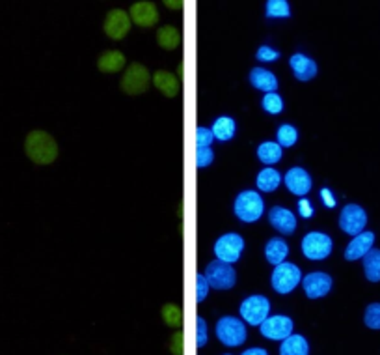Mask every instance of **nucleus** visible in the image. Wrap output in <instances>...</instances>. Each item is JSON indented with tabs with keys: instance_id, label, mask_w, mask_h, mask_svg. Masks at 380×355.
<instances>
[{
	"instance_id": "obj_8",
	"label": "nucleus",
	"mask_w": 380,
	"mask_h": 355,
	"mask_svg": "<svg viewBox=\"0 0 380 355\" xmlns=\"http://www.w3.org/2000/svg\"><path fill=\"white\" fill-rule=\"evenodd\" d=\"M270 303L265 296H250L241 303V316L250 325H261L268 318Z\"/></svg>"
},
{
	"instance_id": "obj_6",
	"label": "nucleus",
	"mask_w": 380,
	"mask_h": 355,
	"mask_svg": "<svg viewBox=\"0 0 380 355\" xmlns=\"http://www.w3.org/2000/svg\"><path fill=\"white\" fill-rule=\"evenodd\" d=\"M217 336L226 346H241L246 340V327L239 318L224 316L217 324Z\"/></svg>"
},
{
	"instance_id": "obj_29",
	"label": "nucleus",
	"mask_w": 380,
	"mask_h": 355,
	"mask_svg": "<svg viewBox=\"0 0 380 355\" xmlns=\"http://www.w3.org/2000/svg\"><path fill=\"white\" fill-rule=\"evenodd\" d=\"M161 316L164 320V324L170 325V327H177L183 322V311H181L179 305L175 303H166L162 305Z\"/></svg>"
},
{
	"instance_id": "obj_28",
	"label": "nucleus",
	"mask_w": 380,
	"mask_h": 355,
	"mask_svg": "<svg viewBox=\"0 0 380 355\" xmlns=\"http://www.w3.org/2000/svg\"><path fill=\"white\" fill-rule=\"evenodd\" d=\"M211 131L214 135V139L230 140L235 135V122L228 118V116H220L219 120H214V124H212Z\"/></svg>"
},
{
	"instance_id": "obj_25",
	"label": "nucleus",
	"mask_w": 380,
	"mask_h": 355,
	"mask_svg": "<svg viewBox=\"0 0 380 355\" xmlns=\"http://www.w3.org/2000/svg\"><path fill=\"white\" fill-rule=\"evenodd\" d=\"M363 273L371 282H380V251L379 249H371L366 256H363Z\"/></svg>"
},
{
	"instance_id": "obj_40",
	"label": "nucleus",
	"mask_w": 380,
	"mask_h": 355,
	"mask_svg": "<svg viewBox=\"0 0 380 355\" xmlns=\"http://www.w3.org/2000/svg\"><path fill=\"white\" fill-rule=\"evenodd\" d=\"M299 209H300V213H302V215H304V217H312L313 215L312 204L308 202V200H300Z\"/></svg>"
},
{
	"instance_id": "obj_5",
	"label": "nucleus",
	"mask_w": 380,
	"mask_h": 355,
	"mask_svg": "<svg viewBox=\"0 0 380 355\" xmlns=\"http://www.w3.org/2000/svg\"><path fill=\"white\" fill-rule=\"evenodd\" d=\"M270 280H272V288L276 292L289 294L302 282V273H300L299 266H294L291 262H283L274 267Z\"/></svg>"
},
{
	"instance_id": "obj_13",
	"label": "nucleus",
	"mask_w": 380,
	"mask_h": 355,
	"mask_svg": "<svg viewBox=\"0 0 380 355\" xmlns=\"http://www.w3.org/2000/svg\"><path fill=\"white\" fill-rule=\"evenodd\" d=\"M302 286H304L306 296L310 299L324 298L332 290V277L321 271L310 273L302 279Z\"/></svg>"
},
{
	"instance_id": "obj_41",
	"label": "nucleus",
	"mask_w": 380,
	"mask_h": 355,
	"mask_svg": "<svg viewBox=\"0 0 380 355\" xmlns=\"http://www.w3.org/2000/svg\"><path fill=\"white\" fill-rule=\"evenodd\" d=\"M321 197H323L324 202L328 204V208H334V204H336V200L332 198L330 189H323V191H321Z\"/></svg>"
},
{
	"instance_id": "obj_43",
	"label": "nucleus",
	"mask_w": 380,
	"mask_h": 355,
	"mask_svg": "<svg viewBox=\"0 0 380 355\" xmlns=\"http://www.w3.org/2000/svg\"><path fill=\"white\" fill-rule=\"evenodd\" d=\"M166 6L172 8V10H175V8H181V2H172V0H168V2H166Z\"/></svg>"
},
{
	"instance_id": "obj_11",
	"label": "nucleus",
	"mask_w": 380,
	"mask_h": 355,
	"mask_svg": "<svg viewBox=\"0 0 380 355\" xmlns=\"http://www.w3.org/2000/svg\"><path fill=\"white\" fill-rule=\"evenodd\" d=\"M103 30L110 39H123L129 30H131V17L129 13L123 12V10H112V12L106 13L105 25H103Z\"/></svg>"
},
{
	"instance_id": "obj_34",
	"label": "nucleus",
	"mask_w": 380,
	"mask_h": 355,
	"mask_svg": "<svg viewBox=\"0 0 380 355\" xmlns=\"http://www.w3.org/2000/svg\"><path fill=\"white\" fill-rule=\"evenodd\" d=\"M212 159H214V153H212L211 146H198L196 150V163L198 166H209L212 163Z\"/></svg>"
},
{
	"instance_id": "obj_30",
	"label": "nucleus",
	"mask_w": 380,
	"mask_h": 355,
	"mask_svg": "<svg viewBox=\"0 0 380 355\" xmlns=\"http://www.w3.org/2000/svg\"><path fill=\"white\" fill-rule=\"evenodd\" d=\"M265 15H267L268 19H272V17H289L291 15L289 2L287 0H268Z\"/></svg>"
},
{
	"instance_id": "obj_33",
	"label": "nucleus",
	"mask_w": 380,
	"mask_h": 355,
	"mask_svg": "<svg viewBox=\"0 0 380 355\" xmlns=\"http://www.w3.org/2000/svg\"><path fill=\"white\" fill-rule=\"evenodd\" d=\"M363 322L369 329H380V303H371L366 309V316Z\"/></svg>"
},
{
	"instance_id": "obj_18",
	"label": "nucleus",
	"mask_w": 380,
	"mask_h": 355,
	"mask_svg": "<svg viewBox=\"0 0 380 355\" xmlns=\"http://www.w3.org/2000/svg\"><path fill=\"white\" fill-rule=\"evenodd\" d=\"M289 64H291V70H293L294 77L299 81H312L313 77L317 75V64L313 62L312 58L300 55V52L293 55Z\"/></svg>"
},
{
	"instance_id": "obj_36",
	"label": "nucleus",
	"mask_w": 380,
	"mask_h": 355,
	"mask_svg": "<svg viewBox=\"0 0 380 355\" xmlns=\"http://www.w3.org/2000/svg\"><path fill=\"white\" fill-rule=\"evenodd\" d=\"M207 294H209V282H207L206 275L200 273L196 277V298H198V301H203L207 298Z\"/></svg>"
},
{
	"instance_id": "obj_39",
	"label": "nucleus",
	"mask_w": 380,
	"mask_h": 355,
	"mask_svg": "<svg viewBox=\"0 0 380 355\" xmlns=\"http://www.w3.org/2000/svg\"><path fill=\"white\" fill-rule=\"evenodd\" d=\"M183 331H175L174 336L170 338V352L174 355H183Z\"/></svg>"
},
{
	"instance_id": "obj_12",
	"label": "nucleus",
	"mask_w": 380,
	"mask_h": 355,
	"mask_svg": "<svg viewBox=\"0 0 380 355\" xmlns=\"http://www.w3.org/2000/svg\"><path fill=\"white\" fill-rule=\"evenodd\" d=\"M261 335L270 340H286L287 336L293 335V320L289 316H268L261 325Z\"/></svg>"
},
{
	"instance_id": "obj_14",
	"label": "nucleus",
	"mask_w": 380,
	"mask_h": 355,
	"mask_svg": "<svg viewBox=\"0 0 380 355\" xmlns=\"http://www.w3.org/2000/svg\"><path fill=\"white\" fill-rule=\"evenodd\" d=\"M129 17L137 26L142 28H151L159 23V12L153 2H137L131 6Z\"/></svg>"
},
{
	"instance_id": "obj_4",
	"label": "nucleus",
	"mask_w": 380,
	"mask_h": 355,
	"mask_svg": "<svg viewBox=\"0 0 380 355\" xmlns=\"http://www.w3.org/2000/svg\"><path fill=\"white\" fill-rule=\"evenodd\" d=\"M206 279L211 288L214 290H230L237 282V273L231 264H226L222 260L211 262L206 269Z\"/></svg>"
},
{
	"instance_id": "obj_20",
	"label": "nucleus",
	"mask_w": 380,
	"mask_h": 355,
	"mask_svg": "<svg viewBox=\"0 0 380 355\" xmlns=\"http://www.w3.org/2000/svg\"><path fill=\"white\" fill-rule=\"evenodd\" d=\"M250 83L254 84L257 90L267 92V94H272L278 88V79L274 77V73L263 70V68H254L250 71Z\"/></svg>"
},
{
	"instance_id": "obj_23",
	"label": "nucleus",
	"mask_w": 380,
	"mask_h": 355,
	"mask_svg": "<svg viewBox=\"0 0 380 355\" xmlns=\"http://www.w3.org/2000/svg\"><path fill=\"white\" fill-rule=\"evenodd\" d=\"M287 254H289V247H287V243L280 238H272V240L268 241L267 247H265V256H267V260L272 264V266H280L283 264V260L287 258Z\"/></svg>"
},
{
	"instance_id": "obj_21",
	"label": "nucleus",
	"mask_w": 380,
	"mask_h": 355,
	"mask_svg": "<svg viewBox=\"0 0 380 355\" xmlns=\"http://www.w3.org/2000/svg\"><path fill=\"white\" fill-rule=\"evenodd\" d=\"M97 68L103 73H118L125 68V55L121 51H103L97 60Z\"/></svg>"
},
{
	"instance_id": "obj_2",
	"label": "nucleus",
	"mask_w": 380,
	"mask_h": 355,
	"mask_svg": "<svg viewBox=\"0 0 380 355\" xmlns=\"http://www.w3.org/2000/svg\"><path fill=\"white\" fill-rule=\"evenodd\" d=\"M151 83V75L146 66L142 64H131L127 71L121 75V81H119V86L123 90L125 94L129 95H140L143 92H148Z\"/></svg>"
},
{
	"instance_id": "obj_7",
	"label": "nucleus",
	"mask_w": 380,
	"mask_h": 355,
	"mask_svg": "<svg viewBox=\"0 0 380 355\" xmlns=\"http://www.w3.org/2000/svg\"><path fill=\"white\" fill-rule=\"evenodd\" d=\"M302 253L310 260H324L332 253L330 236L323 232H310L302 240Z\"/></svg>"
},
{
	"instance_id": "obj_3",
	"label": "nucleus",
	"mask_w": 380,
	"mask_h": 355,
	"mask_svg": "<svg viewBox=\"0 0 380 355\" xmlns=\"http://www.w3.org/2000/svg\"><path fill=\"white\" fill-rule=\"evenodd\" d=\"M235 215L244 222H254L263 215V198L259 197V193L256 191H243L237 198H235Z\"/></svg>"
},
{
	"instance_id": "obj_35",
	"label": "nucleus",
	"mask_w": 380,
	"mask_h": 355,
	"mask_svg": "<svg viewBox=\"0 0 380 355\" xmlns=\"http://www.w3.org/2000/svg\"><path fill=\"white\" fill-rule=\"evenodd\" d=\"M212 139H214V135H212L211 129H207V127H198V131H196V144H198V146H211Z\"/></svg>"
},
{
	"instance_id": "obj_44",
	"label": "nucleus",
	"mask_w": 380,
	"mask_h": 355,
	"mask_svg": "<svg viewBox=\"0 0 380 355\" xmlns=\"http://www.w3.org/2000/svg\"><path fill=\"white\" fill-rule=\"evenodd\" d=\"M224 355H230V354H224Z\"/></svg>"
},
{
	"instance_id": "obj_9",
	"label": "nucleus",
	"mask_w": 380,
	"mask_h": 355,
	"mask_svg": "<svg viewBox=\"0 0 380 355\" xmlns=\"http://www.w3.org/2000/svg\"><path fill=\"white\" fill-rule=\"evenodd\" d=\"M368 224V213L358 204H349L341 209L339 215V229L349 236H358L363 232V227Z\"/></svg>"
},
{
	"instance_id": "obj_1",
	"label": "nucleus",
	"mask_w": 380,
	"mask_h": 355,
	"mask_svg": "<svg viewBox=\"0 0 380 355\" xmlns=\"http://www.w3.org/2000/svg\"><path fill=\"white\" fill-rule=\"evenodd\" d=\"M25 152L36 165H50L58 157V144L52 135L41 129H34L26 135Z\"/></svg>"
},
{
	"instance_id": "obj_42",
	"label": "nucleus",
	"mask_w": 380,
	"mask_h": 355,
	"mask_svg": "<svg viewBox=\"0 0 380 355\" xmlns=\"http://www.w3.org/2000/svg\"><path fill=\"white\" fill-rule=\"evenodd\" d=\"M243 355H268V354L261 348H250V349H246Z\"/></svg>"
},
{
	"instance_id": "obj_32",
	"label": "nucleus",
	"mask_w": 380,
	"mask_h": 355,
	"mask_svg": "<svg viewBox=\"0 0 380 355\" xmlns=\"http://www.w3.org/2000/svg\"><path fill=\"white\" fill-rule=\"evenodd\" d=\"M261 105L267 113H270V115H280L281 111H283V99H281L276 92H272V94H265Z\"/></svg>"
},
{
	"instance_id": "obj_16",
	"label": "nucleus",
	"mask_w": 380,
	"mask_h": 355,
	"mask_svg": "<svg viewBox=\"0 0 380 355\" xmlns=\"http://www.w3.org/2000/svg\"><path fill=\"white\" fill-rule=\"evenodd\" d=\"M374 234L373 232H361V234L354 236V240L350 241L347 249H345V258L349 262L360 260L366 254L373 249Z\"/></svg>"
},
{
	"instance_id": "obj_38",
	"label": "nucleus",
	"mask_w": 380,
	"mask_h": 355,
	"mask_svg": "<svg viewBox=\"0 0 380 355\" xmlns=\"http://www.w3.org/2000/svg\"><path fill=\"white\" fill-rule=\"evenodd\" d=\"M196 340H198V346H206L207 344V322L203 318H198L196 320Z\"/></svg>"
},
{
	"instance_id": "obj_24",
	"label": "nucleus",
	"mask_w": 380,
	"mask_h": 355,
	"mask_svg": "<svg viewBox=\"0 0 380 355\" xmlns=\"http://www.w3.org/2000/svg\"><path fill=\"white\" fill-rule=\"evenodd\" d=\"M157 44L164 51H174L181 45V34L175 26H161L157 30Z\"/></svg>"
},
{
	"instance_id": "obj_27",
	"label": "nucleus",
	"mask_w": 380,
	"mask_h": 355,
	"mask_svg": "<svg viewBox=\"0 0 380 355\" xmlns=\"http://www.w3.org/2000/svg\"><path fill=\"white\" fill-rule=\"evenodd\" d=\"M257 157L265 165H274L281 159V146L278 142H263L261 146L257 148Z\"/></svg>"
},
{
	"instance_id": "obj_19",
	"label": "nucleus",
	"mask_w": 380,
	"mask_h": 355,
	"mask_svg": "<svg viewBox=\"0 0 380 355\" xmlns=\"http://www.w3.org/2000/svg\"><path fill=\"white\" fill-rule=\"evenodd\" d=\"M151 81H153V84L157 86V90H159L161 94L166 95V97H175V95L179 94V81H177L174 73H170V71H155V75H153Z\"/></svg>"
},
{
	"instance_id": "obj_15",
	"label": "nucleus",
	"mask_w": 380,
	"mask_h": 355,
	"mask_svg": "<svg viewBox=\"0 0 380 355\" xmlns=\"http://www.w3.org/2000/svg\"><path fill=\"white\" fill-rule=\"evenodd\" d=\"M286 185L287 189L291 191L297 197H306L310 189H312V178L310 174L300 169V166H294L286 174Z\"/></svg>"
},
{
	"instance_id": "obj_10",
	"label": "nucleus",
	"mask_w": 380,
	"mask_h": 355,
	"mask_svg": "<svg viewBox=\"0 0 380 355\" xmlns=\"http://www.w3.org/2000/svg\"><path fill=\"white\" fill-rule=\"evenodd\" d=\"M244 249V240L239 234L220 236V240L214 243V254L217 258L226 264H235L241 258Z\"/></svg>"
},
{
	"instance_id": "obj_22",
	"label": "nucleus",
	"mask_w": 380,
	"mask_h": 355,
	"mask_svg": "<svg viewBox=\"0 0 380 355\" xmlns=\"http://www.w3.org/2000/svg\"><path fill=\"white\" fill-rule=\"evenodd\" d=\"M280 355H310V344L302 335H289L281 340Z\"/></svg>"
},
{
	"instance_id": "obj_26",
	"label": "nucleus",
	"mask_w": 380,
	"mask_h": 355,
	"mask_svg": "<svg viewBox=\"0 0 380 355\" xmlns=\"http://www.w3.org/2000/svg\"><path fill=\"white\" fill-rule=\"evenodd\" d=\"M280 182H281L280 172L268 166V169H265V171H261L259 174H257L256 185H257V189H259V191H265V193H272V191L278 189Z\"/></svg>"
},
{
	"instance_id": "obj_31",
	"label": "nucleus",
	"mask_w": 380,
	"mask_h": 355,
	"mask_svg": "<svg viewBox=\"0 0 380 355\" xmlns=\"http://www.w3.org/2000/svg\"><path fill=\"white\" fill-rule=\"evenodd\" d=\"M297 139H299V131L293 126H289V124L280 126V129H278V144L280 146H294Z\"/></svg>"
},
{
	"instance_id": "obj_37",
	"label": "nucleus",
	"mask_w": 380,
	"mask_h": 355,
	"mask_svg": "<svg viewBox=\"0 0 380 355\" xmlns=\"http://www.w3.org/2000/svg\"><path fill=\"white\" fill-rule=\"evenodd\" d=\"M257 60H261V62H274L276 58L280 57V52L274 51L272 47H268V45H263L259 47V51H257Z\"/></svg>"
},
{
	"instance_id": "obj_17",
	"label": "nucleus",
	"mask_w": 380,
	"mask_h": 355,
	"mask_svg": "<svg viewBox=\"0 0 380 355\" xmlns=\"http://www.w3.org/2000/svg\"><path fill=\"white\" fill-rule=\"evenodd\" d=\"M268 221L281 234H293L297 229V219L294 215L286 208L274 206V208L268 211Z\"/></svg>"
}]
</instances>
